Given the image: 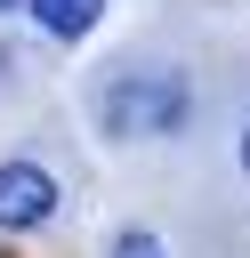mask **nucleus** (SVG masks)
Segmentation results:
<instances>
[{
  "label": "nucleus",
  "instance_id": "1",
  "mask_svg": "<svg viewBox=\"0 0 250 258\" xmlns=\"http://www.w3.org/2000/svg\"><path fill=\"white\" fill-rule=\"evenodd\" d=\"M97 129H105L113 145H145V137L185 129V81H177V73H121V81H105Z\"/></svg>",
  "mask_w": 250,
  "mask_h": 258
},
{
  "label": "nucleus",
  "instance_id": "2",
  "mask_svg": "<svg viewBox=\"0 0 250 258\" xmlns=\"http://www.w3.org/2000/svg\"><path fill=\"white\" fill-rule=\"evenodd\" d=\"M56 218V177L40 161H0V226H48Z\"/></svg>",
  "mask_w": 250,
  "mask_h": 258
},
{
  "label": "nucleus",
  "instance_id": "3",
  "mask_svg": "<svg viewBox=\"0 0 250 258\" xmlns=\"http://www.w3.org/2000/svg\"><path fill=\"white\" fill-rule=\"evenodd\" d=\"M97 16H105V0H32V24L48 40H89Z\"/></svg>",
  "mask_w": 250,
  "mask_h": 258
},
{
  "label": "nucleus",
  "instance_id": "4",
  "mask_svg": "<svg viewBox=\"0 0 250 258\" xmlns=\"http://www.w3.org/2000/svg\"><path fill=\"white\" fill-rule=\"evenodd\" d=\"M113 258H169V250H161V234H145V226H121V234H113Z\"/></svg>",
  "mask_w": 250,
  "mask_h": 258
},
{
  "label": "nucleus",
  "instance_id": "5",
  "mask_svg": "<svg viewBox=\"0 0 250 258\" xmlns=\"http://www.w3.org/2000/svg\"><path fill=\"white\" fill-rule=\"evenodd\" d=\"M242 169H250V137H242Z\"/></svg>",
  "mask_w": 250,
  "mask_h": 258
},
{
  "label": "nucleus",
  "instance_id": "6",
  "mask_svg": "<svg viewBox=\"0 0 250 258\" xmlns=\"http://www.w3.org/2000/svg\"><path fill=\"white\" fill-rule=\"evenodd\" d=\"M0 8H16V0H0Z\"/></svg>",
  "mask_w": 250,
  "mask_h": 258
}]
</instances>
